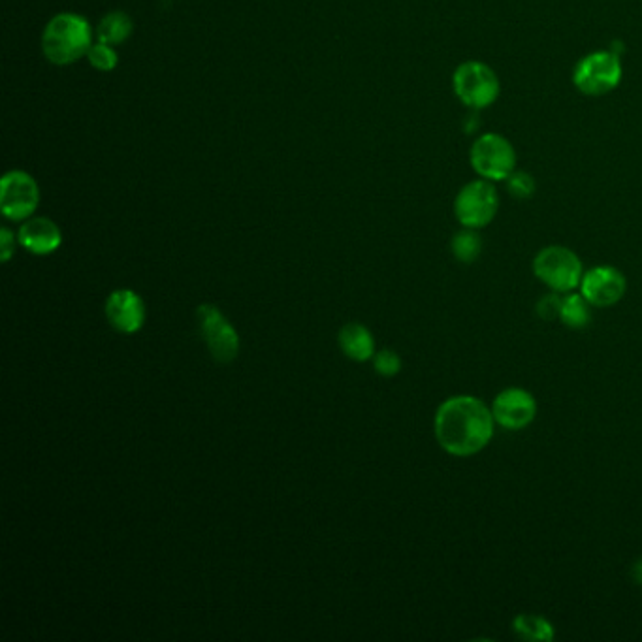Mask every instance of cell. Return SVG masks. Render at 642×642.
<instances>
[{
  "label": "cell",
  "mask_w": 642,
  "mask_h": 642,
  "mask_svg": "<svg viewBox=\"0 0 642 642\" xmlns=\"http://www.w3.org/2000/svg\"><path fill=\"white\" fill-rule=\"evenodd\" d=\"M496 426L492 407L471 394L450 396L435 411V439L454 458H471L486 449Z\"/></svg>",
  "instance_id": "obj_1"
},
{
  "label": "cell",
  "mask_w": 642,
  "mask_h": 642,
  "mask_svg": "<svg viewBox=\"0 0 642 642\" xmlns=\"http://www.w3.org/2000/svg\"><path fill=\"white\" fill-rule=\"evenodd\" d=\"M93 46L91 25L78 14H59L44 29L42 49L49 63L66 66L87 57Z\"/></svg>",
  "instance_id": "obj_2"
},
{
  "label": "cell",
  "mask_w": 642,
  "mask_h": 642,
  "mask_svg": "<svg viewBox=\"0 0 642 642\" xmlns=\"http://www.w3.org/2000/svg\"><path fill=\"white\" fill-rule=\"evenodd\" d=\"M533 273L546 289L569 294L580 287L584 266L575 251L563 245H548L533 258Z\"/></svg>",
  "instance_id": "obj_3"
},
{
  "label": "cell",
  "mask_w": 642,
  "mask_h": 642,
  "mask_svg": "<svg viewBox=\"0 0 642 642\" xmlns=\"http://www.w3.org/2000/svg\"><path fill=\"white\" fill-rule=\"evenodd\" d=\"M454 93L469 108L482 110L492 106L499 97V80L490 66L467 61L454 72Z\"/></svg>",
  "instance_id": "obj_4"
},
{
  "label": "cell",
  "mask_w": 642,
  "mask_h": 642,
  "mask_svg": "<svg viewBox=\"0 0 642 642\" xmlns=\"http://www.w3.org/2000/svg\"><path fill=\"white\" fill-rule=\"evenodd\" d=\"M499 196L496 187L488 179L467 183L456 196L454 213L464 228H484L498 215Z\"/></svg>",
  "instance_id": "obj_5"
},
{
  "label": "cell",
  "mask_w": 642,
  "mask_h": 642,
  "mask_svg": "<svg viewBox=\"0 0 642 642\" xmlns=\"http://www.w3.org/2000/svg\"><path fill=\"white\" fill-rule=\"evenodd\" d=\"M622 80V63L612 51H597L578 61L573 81L578 91L590 97L607 95Z\"/></svg>",
  "instance_id": "obj_6"
},
{
  "label": "cell",
  "mask_w": 642,
  "mask_h": 642,
  "mask_svg": "<svg viewBox=\"0 0 642 642\" xmlns=\"http://www.w3.org/2000/svg\"><path fill=\"white\" fill-rule=\"evenodd\" d=\"M471 166L488 181H507L516 168L514 147L499 134H484L471 147Z\"/></svg>",
  "instance_id": "obj_7"
},
{
  "label": "cell",
  "mask_w": 642,
  "mask_h": 642,
  "mask_svg": "<svg viewBox=\"0 0 642 642\" xmlns=\"http://www.w3.org/2000/svg\"><path fill=\"white\" fill-rule=\"evenodd\" d=\"M196 317L211 356L221 364H230L232 360H236L240 353V338L234 326L223 317V313L215 305L204 304L196 309Z\"/></svg>",
  "instance_id": "obj_8"
},
{
  "label": "cell",
  "mask_w": 642,
  "mask_h": 642,
  "mask_svg": "<svg viewBox=\"0 0 642 642\" xmlns=\"http://www.w3.org/2000/svg\"><path fill=\"white\" fill-rule=\"evenodd\" d=\"M492 415L499 428L509 432H520L531 426L537 418V400L530 390L520 386H509L501 390L494 402L490 403Z\"/></svg>",
  "instance_id": "obj_9"
},
{
  "label": "cell",
  "mask_w": 642,
  "mask_h": 642,
  "mask_svg": "<svg viewBox=\"0 0 642 642\" xmlns=\"http://www.w3.org/2000/svg\"><path fill=\"white\" fill-rule=\"evenodd\" d=\"M40 202V191L33 176L23 170L8 172L0 181V209L12 221L31 219Z\"/></svg>",
  "instance_id": "obj_10"
},
{
  "label": "cell",
  "mask_w": 642,
  "mask_h": 642,
  "mask_svg": "<svg viewBox=\"0 0 642 642\" xmlns=\"http://www.w3.org/2000/svg\"><path fill=\"white\" fill-rule=\"evenodd\" d=\"M578 292L597 309L612 307L626 296V275L614 266H595L584 272Z\"/></svg>",
  "instance_id": "obj_11"
},
{
  "label": "cell",
  "mask_w": 642,
  "mask_h": 642,
  "mask_svg": "<svg viewBox=\"0 0 642 642\" xmlns=\"http://www.w3.org/2000/svg\"><path fill=\"white\" fill-rule=\"evenodd\" d=\"M106 317L117 332L134 334L144 326V302L134 290H115L106 302Z\"/></svg>",
  "instance_id": "obj_12"
},
{
  "label": "cell",
  "mask_w": 642,
  "mask_h": 642,
  "mask_svg": "<svg viewBox=\"0 0 642 642\" xmlns=\"http://www.w3.org/2000/svg\"><path fill=\"white\" fill-rule=\"evenodd\" d=\"M17 240L34 255H49L61 247L63 234L48 217H33L19 228Z\"/></svg>",
  "instance_id": "obj_13"
},
{
  "label": "cell",
  "mask_w": 642,
  "mask_h": 642,
  "mask_svg": "<svg viewBox=\"0 0 642 642\" xmlns=\"http://www.w3.org/2000/svg\"><path fill=\"white\" fill-rule=\"evenodd\" d=\"M339 347L354 362H368L375 356V339L370 330L358 322L345 324L339 332Z\"/></svg>",
  "instance_id": "obj_14"
},
{
  "label": "cell",
  "mask_w": 642,
  "mask_h": 642,
  "mask_svg": "<svg viewBox=\"0 0 642 642\" xmlns=\"http://www.w3.org/2000/svg\"><path fill=\"white\" fill-rule=\"evenodd\" d=\"M514 635L522 641L552 642L556 639V627L545 616L522 612L513 618Z\"/></svg>",
  "instance_id": "obj_15"
},
{
  "label": "cell",
  "mask_w": 642,
  "mask_h": 642,
  "mask_svg": "<svg viewBox=\"0 0 642 642\" xmlns=\"http://www.w3.org/2000/svg\"><path fill=\"white\" fill-rule=\"evenodd\" d=\"M592 307L594 305L590 304L577 290L563 294L558 321L571 330H584L592 322Z\"/></svg>",
  "instance_id": "obj_16"
},
{
  "label": "cell",
  "mask_w": 642,
  "mask_h": 642,
  "mask_svg": "<svg viewBox=\"0 0 642 642\" xmlns=\"http://www.w3.org/2000/svg\"><path fill=\"white\" fill-rule=\"evenodd\" d=\"M132 34V19L125 12H112L98 23V42L119 46Z\"/></svg>",
  "instance_id": "obj_17"
},
{
  "label": "cell",
  "mask_w": 642,
  "mask_h": 642,
  "mask_svg": "<svg viewBox=\"0 0 642 642\" xmlns=\"http://www.w3.org/2000/svg\"><path fill=\"white\" fill-rule=\"evenodd\" d=\"M452 255L462 264H473L482 253V238L479 230L464 228L450 241Z\"/></svg>",
  "instance_id": "obj_18"
},
{
  "label": "cell",
  "mask_w": 642,
  "mask_h": 642,
  "mask_svg": "<svg viewBox=\"0 0 642 642\" xmlns=\"http://www.w3.org/2000/svg\"><path fill=\"white\" fill-rule=\"evenodd\" d=\"M87 59H89L91 66H95L100 72H110L119 63L117 51L113 49V46L104 44V42L93 44L87 53Z\"/></svg>",
  "instance_id": "obj_19"
},
{
  "label": "cell",
  "mask_w": 642,
  "mask_h": 642,
  "mask_svg": "<svg viewBox=\"0 0 642 642\" xmlns=\"http://www.w3.org/2000/svg\"><path fill=\"white\" fill-rule=\"evenodd\" d=\"M373 366L383 377H396L402 371V358L392 349H383L373 356Z\"/></svg>",
  "instance_id": "obj_20"
},
{
  "label": "cell",
  "mask_w": 642,
  "mask_h": 642,
  "mask_svg": "<svg viewBox=\"0 0 642 642\" xmlns=\"http://www.w3.org/2000/svg\"><path fill=\"white\" fill-rule=\"evenodd\" d=\"M507 189L514 198L528 200L535 193V179L526 172H516L507 177Z\"/></svg>",
  "instance_id": "obj_21"
},
{
  "label": "cell",
  "mask_w": 642,
  "mask_h": 642,
  "mask_svg": "<svg viewBox=\"0 0 642 642\" xmlns=\"http://www.w3.org/2000/svg\"><path fill=\"white\" fill-rule=\"evenodd\" d=\"M562 298L563 294H558V292H548L545 294L537 305H535V311L537 315L543 319V321H556L560 319V309H562Z\"/></svg>",
  "instance_id": "obj_22"
},
{
  "label": "cell",
  "mask_w": 642,
  "mask_h": 642,
  "mask_svg": "<svg viewBox=\"0 0 642 642\" xmlns=\"http://www.w3.org/2000/svg\"><path fill=\"white\" fill-rule=\"evenodd\" d=\"M16 251V238L8 228L0 230V258L2 262H8Z\"/></svg>",
  "instance_id": "obj_23"
},
{
  "label": "cell",
  "mask_w": 642,
  "mask_h": 642,
  "mask_svg": "<svg viewBox=\"0 0 642 642\" xmlns=\"http://www.w3.org/2000/svg\"><path fill=\"white\" fill-rule=\"evenodd\" d=\"M631 578L635 580V584L642 586V558L631 567Z\"/></svg>",
  "instance_id": "obj_24"
}]
</instances>
